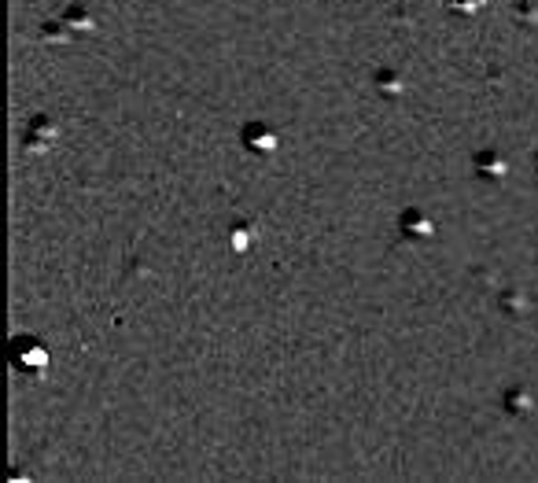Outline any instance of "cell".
Listing matches in <instances>:
<instances>
[{
	"instance_id": "obj_1",
	"label": "cell",
	"mask_w": 538,
	"mask_h": 483,
	"mask_svg": "<svg viewBox=\"0 0 538 483\" xmlns=\"http://www.w3.org/2000/svg\"><path fill=\"white\" fill-rule=\"evenodd\" d=\"M19 358H23V369H30V373H34L37 365H44V362H48V350H44V347H34V350H30V343H26V340H23V343L15 340V362H19Z\"/></svg>"
}]
</instances>
